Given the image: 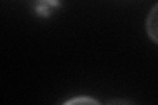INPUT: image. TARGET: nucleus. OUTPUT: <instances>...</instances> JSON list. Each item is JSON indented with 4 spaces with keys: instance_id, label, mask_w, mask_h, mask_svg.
Returning a JSON list of instances; mask_svg holds the SVG:
<instances>
[{
    "instance_id": "f257e3e1",
    "label": "nucleus",
    "mask_w": 158,
    "mask_h": 105,
    "mask_svg": "<svg viewBox=\"0 0 158 105\" xmlns=\"http://www.w3.org/2000/svg\"><path fill=\"white\" fill-rule=\"evenodd\" d=\"M146 32L153 41L158 43V4H156V6L152 8L150 13L148 14Z\"/></svg>"
},
{
    "instance_id": "f03ea898",
    "label": "nucleus",
    "mask_w": 158,
    "mask_h": 105,
    "mask_svg": "<svg viewBox=\"0 0 158 105\" xmlns=\"http://www.w3.org/2000/svg\"><path fill=\"white\" fill-rule=\"evenodd\" d=\"M78 103H85V104H99L95 99H90V97H74L71 100L66 101V104H78Z\"/></svg>"
}]
</instances>
